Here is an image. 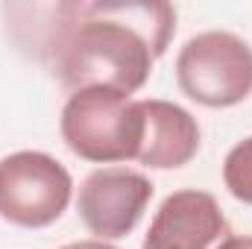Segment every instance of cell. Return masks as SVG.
Returning a JSON list of instances; mask_svg holds the SVG:
<instances>
[{"instance_id":"obj_9","label":"cell","mask_w":252,"mask_h":249,"mask_svg":"<svg viewBox=\"0 0 252 249\" xmlns=\"http://www.w3.org/2000/svg\"><path fill=\"white\" fill-rule=\"evenodd\" d=\"M217 249H252V235H229Z\"/></svg>"},{"instance_id":"obj_10","label":"cell","mask_w":252,"mask_h":249,"mask_svg":"<svg viewBox=\"0 0 252 249\" xmlns=\"http://www.w3.org/2000/svg\"><path fill=\"white\" fill-rule=\"evenodd\" d=\"M62 249H118V247H109L106 241H79V244H67Z\"/></svg>"},{"instance_id":"obj_1","label":"cell","mask_w":252,"mask_h":249,"mask_svg":"<svg viewBox=\"0 0 252 249\" xmlns=\"http://www.w3.org/2000/svg\"><path fill=\"white\" fill-rule=\"evenodd\" d=\"M173 32L170 3H62L44 50L64 91L112 88L129 97L144 88Z\"/></svg>"},{"instance_id":"obj_4","label":"cell","mask_w":252,"mask_h":249,"mask_svg":"<svg viewBox=\"0 0 252 249\" xmlns=\"http://www.w3.org/2000/svg\"><path fill=\"white\" fill-rule=\"evenodd\" d=\"M73 179L47 153L21 150L0 161V217L21 229H44L64 214Z\"/></svg>"},{"instance_id":"obj_6","label":"cell","mask_w":252,"mask_h":249,"mask_svg":"<svg viewBox=\"0 0 252 249\" xmlns=\"http://www.w3.org/2000/svg\"><path fill=\"white\" fill-rule=\"evenodd\" d=\"M229 235V220L211 193L176 190L158 205L141 249H217Z\"/></svg>"},{"instance_id":"obj_3","label":"cell","mask_w":252,"mask_h":249,"mask_svg":"<svg viewBox=\"0 0 252 249\" xmlns=\"http://www.w3.org/2000/svg\"><path fill=\"white\" fill-rule=\"evenodd\" d=\"M182 94L205 109H229L252 94V47L235 32L208 30L185 41L176 56Z\"/></svg>"},{"instance_id":"obj_8","label":"cell","mask_w":252,"mask_h":249,"mask_svg":"<svg viewBox=\"0 0 252 249\" xmlns=\"http://www.w3.org/2000/svg\"><path fill=\"white\" fill-rule=\"evenodd\" d=\"M223 182L238 202L252 205V135L229 150L223 161Z\"/></svg>"},{"instance_id":"obj_5","label":"cell","mask_w":252,"mask_h":249,"mask_svg":"<svg viewBox=\"0 0 252 249\" xmlns=\"http://www.w3.org/2000/svg\"><path fill=\"white\" fill-rule=\"evenodd\" d=\"M153 199V182L144 173L126 167L94 170L76 199V211L97 241H118L135 232L147 205Z\"/></svg>"},{"instance_id":"obj_2","label":"cell","mask_w":252,"mask_h":249,"mask_svg":"<svg viewBox=\"0 0 252 249\" xmlns=\"http://www.w3.org/2000/svg\"><path fill=\"white\" fill-rule=\"evenodd\" d=\"M59 126L73 156L94 164L129 161L138 156L144 132L141 100L112 88H85L67 97Z\"/></svg>"},{"instance_id":"obj_7","label":"cell","mask_w":252,"mask_h":249,"mask_svg":"<svg viewBox=\"0 0 252 249\" xmlns=\"http://www.w3.org/2000/svg\"><path fill=\"white\" fill-rule=\"evenodd\" d=\"M144 132L135 161L153 170L185 167L199 153V126L188 109L170 100H141Z\"/></svg>"}]
</instances>
